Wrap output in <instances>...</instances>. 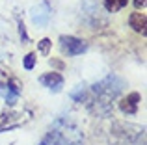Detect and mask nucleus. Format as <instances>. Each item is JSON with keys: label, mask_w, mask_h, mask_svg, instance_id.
Segmentation results:
<instances>
[{"label": "nucleus", "mask_w": 147, "mask_h": 145, "mask_svg": "<svg viewBox=\"0 0 147 145\" xmlns=\"http://www.w3.org/2000/svg\"><path fill=\"white\" fill-rule=\"evenodd\" d=\"M39 145H82V140L75 128L67 130V128L54 127L50 128V132H47V136L39 142Z\"/></svg>", "instance_id": "2"}, {"label": "nucleus", "mask_w": 147, "mask_h": 145, "mask_svg": "<svg viewBox=\"0 0 147 145\" xmlns=\"http://www.w3.org/2000/svg\"><path fill=\"white\" fill-rule=\"evenodd\" d=\"M19 36H21V39H22V43H24V45L30 41L28 34H26V26H24V22H22V21H19Z\"/></svg>", "instance_id": "13"}, {"label": "nucleus", "mask_w": 147, "mask_h": 145, "mask_svg": "<svg viewBox=\"0 0 147 145\" xmlns=\"http://www.w3.org/2000/svg\"><path fill=\"white\" fill-rule=\"evenodd\" d=\"M123 87H125V82H123L121 78H117L115 75H110L104 80H100L99 84H95L93 86V93L97 95L104 104H108L112 99H115L119 93H121Z\"/></svg>", "instance_id": "1"}, {"label": "nucleus", "mask_w": 147, "mask_h": 145, "mask_svg": "<svg viewBox=\"0 0 147 145\" xmlns=\"http://www.w3.org/2000/svg\"><path fill=\"white\" fill-rule=\"evenodd\" d=\"M50 13H52V9H50L49 4H47V2H39L37 6L32 7V11H30V19H32V22H34L36 26L43 28V26L49 24Z\"/></svg>", "instance_id": "5"}, {"label": "nucleus", "mask_w": 147, "mask_h": 145, "mask_svg": "<svg viewBox=\"0 0 147 145\" xmlns=\"http://www.w3.org/2000/svg\"><path fill=\"white\" fill-rule=\"evenodd\" d=\"M36 54L34 52H28V54L24 56V62H22V65H24V69L26 71H32L34 69V65H36Z\"/></svg>", "instance_id": "12"}, {"label": "nucleus", "mask_w": 147, "mask_h": 145, "mask_svg": "<svg viewBox=\"0 0 147 145\" xmlns=\"http://www.w3.org/2000/svg\"><path fill=\"white\" fill-rule=\"evenodd\" d=\"M129 24H130V28L134 30V32H138V34H142V36H145V32H147V17H145V13H130V17H129Z\"/></svg>", "instance_id": "9"}, {"label": "nucleus", "mask_w": 147, "mask_h": 145, "mask_svg": "<svg viewBox=\"0 0 147 145\" xmlns=\"http://www.w3.org/2000/svg\"><path fill=\"white\" fill-rule=\"evenodd\" d=\"M39 82L43 84L45 87H49L50 91L58 93V91H61V87H63V76H61L60 72H56V71L45 72V75L39 76Z\"/></svg>", "instance_id": "7"}, {"label": "nucleus", "mask_w": 147, "mask_h": 145, "mask_svg": "<svg viewBox=\"0 0 147 145\" xmlns=\"http://www.w3.org/2000/svg\"><path fill=\"white\" fill-rule=\"evenodd\" d=\"M50 47H52V41H50L49 37H43V39L37 43V50H39V54H43V56H49Z\"/></svg>", "instance_id": "11"}, {"label": "nucleus", "mask_w": 147, "mask_h": 145, "mask_svg": "<svg viewBox=\"0 0 147 145\" xmlns=\"http://www.w3.org/2000/svg\"><path fill=\"white\" fill-rule=\"evenodd\" d=\"M84 97H86V91L82 89V86H78V89H75L71 93V99H75V101H78V102H82Z\"/></svg>", "instance_id": "14"}, {"label": "nucleus", "mask_w": 147, "mask_h": 145, "mask_svg": "<svg viewBox=\"0 0 147 145\" xmlns=\"http://www.w3.org/2000/svg\"><path fill=\"white\" fill-rule=\"evenodd\" d=\"M24 121V115L22 113H17V112H7V113H2L0 115V132H6V130H11V128H17L21 127Z\"/></svg>", "instance_id": "6"}, {"label": "nucleus", "mask_w": 147, "mask_h": 145, "mask_svg": "<svg viewBox=\"0 0 147 145\" xmlns=\"http://www.w3.org/2000/svg\"><path fill=\"white\" fill-rule=\"evenodd\" d=\"M138 102H140V95L130 93L119 102V108H121V112L127 113V115H134V113L138 112Z\"/></svg>", "instance_id": "8"}, {"label": "nucleus", "mask_w": 147, "mask_h": 145, "mask_svg": "<svg viewBox=\"0 0 147 145\" xmlns=\"http://www.w3.org/2000/svg\"><path fill=\"white\" fill-rule=\"evenodd\" d=\"M60 48L65 56H80L88 50V43L75 36H61L60 37Z\"/></svg>", "instance_id": "4"}, {"label": "nucleus", "mask_w": 147, "mask_h": 145, "mask_svg": "<svg viewBox=\"0 0 147 145\" xmlns=\"http://www.w3.org/2000/svg\"><path fill=\"white\" fill-rule=\"evenodd\" d=\"M127 4H129V0H104V7H106V11H110V13L121 11Z\"/></svg>", "instance_id": "10"}, {"label": "nucleus", "mask_w": 147, "mask_h": 145, "mask_svg": "<svg viewBox=\"0 0 147 145\" xmlns=\"http://www.w3.org/2000/svg\"><path fill=\"white\" fill-rule=\"evenodd\" d=\"M134 6H136L138 9H140V7H142V9H145V0H134Z\"/></svg>", "instance_id": "15"}, {"label": "nucleus", "mask_w": 147, "mask_h": 145, "mask_svg": "<svg viewBox=\"0 0 147 145\" xmlns=\"http://www.w3.org/2000/svg\"><path fill=\"white\" fill-rule=\"evenodd\" d=\"M22 93V84L17 78H9L7 82H0V97L6 101L7 106H15Z\"/></svg>", "instance_id": "3"}]
</instances>
